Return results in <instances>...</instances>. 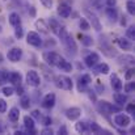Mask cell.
<instances>
[{"mask_svg":"<svg viewBox=\"0 0 135 135\" xmlns=\"http://www.w3.org/2000/svg\"><path fill=\"white\" fill-rule=\"evenodd\" d=\"M114 123L118 127H127L131 123V119H130V117L127 114L119 113V114H115L114 115Z\"/></svg>","mask_w":135,"mask_h":135,"instance_id":"obj_4","label":"cell"},{"mask_svg":"<svg viewBox=\"0 0 135 135\" xmlns=\"http://www.w3.org/2000/svg\"><path fill=\"white\" fill-rule=\"evenodd\" d=\"M16 93H17V94H20V96H21V94H24V89L21 88V85H18V88H17V90H16Z\"/></svg>","mask_w":135,"mask_h":135,"instance_id":"obj_45","label":"cell"},{"mask_svg":"<svg viewBox=\"0 0 135 135\" xmlns=\"http://www.w3.org/2000/svg\"><path fill=\"white\" fill-rule=\"evenodd\" d=\"M5 112H7V102L3 98H0V113H5Z\"/></svg>","mask_w":135,"mask_h":135,"instance_id":"obj_39","label":"cell"},{"mask_svg":"<svg viewBox=\"0 0 135 135\" xmlns=\"http://www.w3.org/2000/svg\"><path fill=\"white\" fill-rule=\"evenodd\" d=\"M41 134L42 135H52L54 134V131H52V129H50L49 126H45V129L41 130Z\"/></svg>","mask_w":135,"mask_h":135,"instance_id":"obj_37","label":"cell"},{"mask_svg":"<svg viewBox=\"0 0 135 135\" xmlns=\"http://www.w3.org/2000/svg\"><path fill=\"white\" fill-rule=\"evenodd\" d=\"M88 130H89L92 134H102V133H105V134H110L109 131L102 130V127H101L100 125H97L96 122H90L89 126H88Z\"/></svg>","mask_w":135,"mask_h":135,"instance_id":"obj_20","label":"cell"},{"mask_svg":"<svg viewBox=\"0 0 135 135\" xmlns=\"http://www.w3.org/2000/svg\"><path fill=\"white\" fill-rule=\"evenodd\" d=\"M117 45L122 50H131L133 49V42L129 38H118L117 40Z\"/></svg>","mask_w":135,"mask_h":135,"instance_id":"obj_17","label":"cell"},{"mask_svg":"<svg viewBox=\"0 0 135 135\" xmlns=\"http://www.w3.org/2000/svg\"><path fill=\"white\" fill-rule=\"evenodd\" d=\"M20 105H21L22 109H29V108H30V98H29V96H26V94H21Z\"/></svg>","mask_w":135,"mask_h":135,"instance_id":"obj_28","label":"cell"},{"mask_svg":"<svg viewBox=\"0 0 135 135\" xmlns=\"http://www.w3.org/2000/svg\"><path fill=\"white\" fill-rule=\"evenodd\" d=\"M79 26H80L81 30H89L90 29V24H89V21H88L87 18H80V21H79Z\"/></svg>","mask_w":135,"mask_h":135,"instance_id":"obj_30","label":"cell"},{"mask_svg":"<svg viewBox=\"0 0 135 135\" xmlns=\"http://www.w3.org/2000/svg\"><path fill=\"white\" fill-rule=\"evenodd\" d=\"M13 93H15V89H13L12 87H4V88H3V94L7 96V97H11Z\"/></svg>","mask_w":135,"mask_h":135,"instance_id":"obj_36","label":"cell"},{"mask_svg":"<svg viewBox=\"0 0 135 135\" xmlns=\"http://www.w3.org/2000/svg\"><path fill=\"white\" fill-rule=\"evenodd\" d=\"M26 84H28L29 87H33V88L40 87V84H41V78H40V75H38L37 71H33V70L28 71V74H26Z\"/></svg>","mask_w":135,"mask_h":135,"instance_id":"obj_3","label":"cell"},{"mask_svg":"<svg viewBox=\"0 0 135 135\" xmlns=\"http://www.w3.org/2000/svg\"><path fill=\"white\" fill-rule=\"evenodd\" d=\"M58 133H59V134H62V135H67L68 134V131H67V127H66V126H60V127H59V130H58Z\"/></svg>","mask_w":135,"mask_h":135,"instance_id":"obj_44","label":"cell"},{"mask_svg":"<svg viewBox=\"0 0 135 135\" xmlns=\"http://www.w3.org/2000/svg\"><path fill=\"white\" fill-rule=\"evenodd\" d=\"M85 15H87V17L89 18L90 24H92V28H94L97 32H100V30H101V22H100V20L96 17V15L92 13L90 11H85Z\"/></svg>","mask_w":135,"mask_h":135,"instance_id":"obj_13","label":"cell"},{"mask_svg":"<svg viewBox=\"0 0 135 135\" xmlns=\"http://www.w3.org/2000/svg\"><path fill=\"white\" fill-rule=\"evenodd\" d=\"M36 28H37L40 32L45 33V34L49 33V26H47V24H46L42 18H40V20H37V21H36Z\"/></svg>","mask_w":135,"mask_h":135,"instance_id":"obj_25","label":"cell"},{"mask_svg":"<svg viewBox=\"0 0 135 135\" xmlns=\"http://www.w3.org/2000/svg\"><path fill=\"white\" fill-rule=\"evenodd\" d=\"M114 4H115V0H108V5L109 7H113Z\"/></svg>","mask_w":135,"mask_h":135,"instance_id":"obj_46","label":"cell"},{"mask_svg":"<svg viewBox=\"0 0 135 135\" xmlns=\"http://www.w3.org/2000/svg\"><path fill=\"white\" fill-rule=\"evenodd\" d=\"M13 85H21V81H22V76L20 72H11L9 74V79H8Z\"/></svg>","mask_w":135,"mask_h":135,"instance_id":"obj_19","label":"cell"},{"mask_svg":"<svg viewBox=\"0 0 135 135\" xmlns=\"http://www.w3.org/2000/svg\"><path fill=\"white\" fill-rule=\"evenodd\" d=\"M71 12H72V8L68 5V4H59L58 7V15L62 17V18H68L71 16Z\"/></svg>","mask_w":135,"mask_h":135,"instance_id":"obj_10","label":"cell"},{"mask_svg":"<svg viewBox=\"0 0 135 135\" xmlns=\"http://www.w3.org/2000/svg\"><path fill=\"white\" fill-rule=\"evenodd\" d=\"M96 106H97V110H98L101 114H113V113H118V110H119L117 106L112 105L110 102H108V101H105V100L98 101Z\"/></svg>","mask_w":135,"mask_h":135,"instance_id":"obj_1","label":"cell"},{"mask_svg":"<svg viewBox=\"0 0 135 135\" xmlns=\"http://www.w3.org/2000/svg\"><path fill=\"white\" fill-rule=\"evenodd\" d=\"M44 59L46 60V63H47V64H50V66H55V67H56V64L59 63V60L62 59V56H60L58 52L47 51V52L44 54Z\"/></svg>","mask_w":135,"mask_h":135,"instance_id":"obj_5","label":"cell"},{"mask_svg":"<svg viewBox=\"0 0 135 135\" xmlns=\"http://www.w3.org/2000/svg\"><path fill=\"white\" fill-rule=\"evenodd\" d=\"M126 112H127V113H130V114H134L135 106H134V104H133V102H131V104H129V105L126 106Z\"/></svg>","mask_w":135,"mask_h":135,"instance_id":"obj_41","label":"cell"},{"mask_svg":"<svg viewBox=\"0 0 135 135\" xmlns=\"http://www.w3.org/2000/svg\"><path fill=\"white\" fill-rule=\"evenodd\" d=\"M110 84H112V87H113V89L114 90H122V81H121V79L118 78V75L117 74H113L112 76H110Z\"/></svg>","mask_w":135,"mask_h":135,"instance_id":"obj_15","label":"cell"},{"mask_svg":"<svg viewBox=\"0 0 135 135\" xmlns=\"http://www.w3.org/2000/svg\"><path fill=\"white\" fill-rule=\"evenodd\" d=\"M9 24H11L12 26L21 25V17H20V15L16 13V12H12V13L9 15Z\"/></svg>","mask_w":135,"mask_h":135,"instance_id":"obj_24","label":"cell"},{"mask_svg":"<svg viewBox=\"0 0 135 135\" xmlns=\"http://www.w3.org/2000/svg\"><path fill=\"white\" fill-rule=\"evenodd\" d=\"M49 29H51V32L52 33H55L56 36L60 33V30H62V26H60V24L56 21V20H54V18H50V22H49Z\"/></svg>","mask_w":135,"mask_h":135,"instance_id":"obj_22","label":"cell"},{"mask_svg":"<svg viewBox=\"0 0 135 135\" xmlns=\"http://www.w3.org/2000/svg\"><path fill=\"white\" fill-rule=\"evenodd\" d=\"M55 100H56V97H55L54 93H47L45 97H44V100H42V106H44L45 109H51V108H54Z\"/></svg>","mask_w":135,"mask_h":135,"instance_id":"obj_11","label":"cell"},{"mask_svg":"<svg viewBox=\"0 0 135 135\" xmlns=\"http://www.w3.org/2000/svg\"><path fill=\"white\" fill-rule=\"evenodd\" d=\"M9 79V72L4 71V70H0V85L5 84Z\"/></svg>","mask_w":135,"mask_h":135,"instance_id":"obj_31","label":"cell"},{"mask_svg":"<svg viewBox=\"0 0 135 135\" xmlns=\"http://www.w3.org/2000/svg\"><path fill=\"white\" fill-rule=\"evenodd\" d=\"M41 3L44 4V7H46V8H51L52 7V0H41Z\"/></svg>","mask_w":135,"mask_h":135,"instance_id":"obj_42","label":"cell"},{"mask_svg":"<svg viewBox=\"0 0 135 135\" xmlns=\"http://www.w3.org/2000/svg\"><path fill=\"white\" fill-rule=\"evenodd\" d=\"M90 81H92V78H90V75L88 74H84L80 79H79V84H78V88L80 92H85L87 89V85H89Z\"/></svg>","mask_w":135,"mask_h":135,"instance_id":"obj_12","label":"cell"},{"mask_svg":"<svg viewBox=\"0 0 135 135\" xmlns=\"http://www.w3.org/2000/svg\"><path fill=\"white\" fill-rule=\"evenodd\" d=\"M55 85L60 89L64 90H72L74 88V83L71 80V78L66 76V75H60V76H56L55 78Z\"/></svg>","mask_w":135,"mask_h":135,"instance_id":"obj_2","label":"cell"},{"mask_svg":"<svg viewBox=\"0 0 135 135\" xmlns=\"http://www.w3.org/2000/svg\"><path fill=\"white\" fill-rule=\"evenodd\" d=\"M24 126H25V129L29 131V134L30 133H36V130H34V127H36V122H34V119H33V117H29V115H25L24 117Z\"/></svg>","mask_w":135,"mask_h":135,"instance_id":"obj_14","label":"cell"},{"mask_svg":"<svg viewBox=\"0 0 135 135\" xmlns=\"http://www.w3.org/2000/svg\"><path fill=\"white\" fill-rule=\"evenodd\" d=\"M81 115V109L80 108H76V106H72V108H68L66 110V117L70 119V121H76L79 119Z\"/></svg>","mask_w":135,"mask_h":135,"instance_id":"obj_9","label":"cell"},{"mask_svg":"<svg viewBox=\"0 0 135 135\" xmlns=\"http://www.w3.org/2000/svg\"><path fill=\"white\" fill-rule=\"evenodd\" d=\"M80 41H81V45L85 46V47H89L93 45V40L89 36H80Z\"/></svg>","mask_w":135,"mask_h":135,"instance_id":"obj_29","label":"cell"},{"mask_svg":"<svg viewBox=\"0 0 135 135\" xmlns=\"http://www.w3.org/2000/svg\"><path fill=\"white\" fill-rule=\"evenodd\" d=\"M41 118H42V125H44V126H50L51 122H52L49 115H47V117H41Z\"/></svg>","mask_w":135,"mask_h":135,"instance_id":"obj_40","label":"cell"},{"mask_svg":"<svg viewBox=\"0 0 135 135\" xmlns=\"http://www.w3.org/2000/svg\"><path fill=\"white\" fill-rule=\"evenodd\" d=\"M22 36H24V29H22V26H21V25L15 26V37L20 40V38H22Z\"/></svg>","mask_w":135,"mask_h":135,"instance_id":"obj_33","label":"cell"},{"mask_svg":"<svg viewBox=\"0 0 135 135\" xmlns=\"http://www.w3.org/2000/svg\"><path fill=\"white\" fill-rule=\"evenodd\" d=\"M56 67H58L60 71H64V72H71V71H72V64H71L68 60H66L63 56H62V59L59 60V63L56 64Z\"/></svg>","mask_w":135,"mask_h":135,"instance_id":"obj_16","label":"cell"},{"mask_svg":"<svg viewBox=\"0 0 135 135\" xmlns=\"http://www.w3.org/2000/svg\"><path fill=\"white\" fill-rule=\"evenodd\" d=\"M32 117L36 118V119H40V118H41V112H40V110H33V112H32Z\"/></svg>","mask_w":135,"mask_h":135,"instance_id":"obj_43","label":"cell"},{"mask_svg":"<svg viewBox=\"0 0 135 135\" xmlns=\"http://www.w3.org/2000/svg\"><path fill=\"white\" fill-rule=\"evenodd\" d=\"M75 130H76L78 133H80V134L88 131V125H87V122H84V121H79V122L75 125Z\"/></svg>","mask_w":135,"mask_h":135,"instance_id":"obj_27","label":"cell"},{"mask_svg":"<svg viewBox=\"0 0 135 135\" xmlns=\"http://www.w3.org/2000/svg\"><path fill=\"white\" fill-rule=\"evenodd\" d=\"M133 76H134V68H130V70H127V72H126V75H125L126 80H127V81H130V80L133 79Z\"/></svg>","mask_w":135,"mask_h":135,"instance_id":"obj_38","label":"cell"},{"mask_svg":"<svg viewBox=\"0 0 135 135\" xmlns=\"http://www.w3.org/2000/svg\"><path fill=\"white\" fill-rule=\"evenodd\" d=\"M8 118L12 122H17L18 118H20V110H18V108H16V106L11 108L9 112H8Z\"/></svg>","mask_w":135,"mask_h":135,"instance_id":"obj_21","label":"cell"},{"mask_svg":"<svg viewBox=\"0 0 135 135\" xmlns=\"http://www.w3.org/2000/svg\"><path fill=\"white\" fill-rule=\"evenodd\" d=\"M113 98H114V101L117 102V105H119V106H122V105H125V104L127 102V96L123 94L121 90L115 92V93L113 94Z\"/></svg>","mask_w":135,"mask_h":135,"instance_id":"obj_18","label":"cell"},{"mask_svg":"<svg viewBox=\"0 0 135 135\" xmlns=\"http://www.w3.org/2000/svg\"><path fill=\"white\" fill-rule=\"evenodd\" d=\"M126 36H127L129 40H135V28H134V25L129 26V29H127V32H126Z\"/></svg>","mask_w":135,"mask_h":135,"instance_id":"obj_34","label":"cell"},{"mask_svg":"<svg viewBox=\"0 0 135 135\" xmlns=\"http://www.w3.org/2000/svg\"><path fill=\"white\" fill-rule=\"evenodd\" d=\"M26 42H28V45L34 46V47H40L42 45V40L37 32H29L26 36Z\"/></svg>","mask_w":135,"mask_h":135,"instance_id":"obj_6","label":"cell"},{"mask_svg":"<svg viewBox=\"0 0 135 135\" xmlns=\"http://www.w3.org/2000/svg\"><path fill=\"white\" fill-rule=\"evenodd\" d=\"M8 60H11L12 63H16V62H20L21 58H22V49L20 47H13L8 51V55H7Z\"/></svg>","mask_w":135,"mask_h":135,"instance_id":"obj_7","label":"cell"},{"mask_svg":"<svg viewBox=\"0 0 135 135\" xmlns=\"http://www.w3.org/2000/svg\"><path fill=\"white\" fill-rule=\"evenodd\" d=\"M126 9H127L129 15L134 16V13H135V3L133 1V0H129V1L126 3Z\"/></svg>","mask_w":135,"mask_h":135,"instance_id":"obj_32","label":"cell"},{"mask_svg":"<svg viewBox=\"0 0 135 135\" xmlns=\"http://www.w3.org/2000/svg\"><path fill=\"white\" fill-rule=\"evenodd\" d=\"M122 88L125 89V92H126V93H131V92H134V88H135V87H134V83L130 80V81H129V83H127L125 87H122Z\"/></svg>","mask_w":135,"mask_h":135,"instance_id":"obj_35","label":"cell"},{"mask_svg":"<svg viewBox=\"0 0 135 135\" xmlns=\"http://www.w3.org/2000/svg\"><path fill=\"white\" fill-rule=\"evenodd\" d=\"M96 71H97L98 74L108 75L109 71H110V68H109V66H108L106 63H100V64H96Z\"/></svg>","mask_w":135,"mask_h":135,"instance_id":"obj_26","label":"cell"},{"mask_svg":"<svg viewBox=\"0 0 135 135\" xmlns=\"http://www.w3.org/2000/svg\"><path fill=\"white\" fill-rule=\"evenodd\" d=\"M105 12H106V16L110 18V21L115 22V21L118 20V13H117L115 8H113V7H108V8L105 9Z\"/></svg>","mask_w":135,"mask_h":135,"instance_id":"obj_23","label":"cell"},{"mask_svg":"<svg viewBox=\"0 0 135 135\" xmlns=\"http://www.w3.org/2000/svg\"><path fill=\"white\" fill-rule=\"evenodd\" d=\"M98 60H100V55H98L97 52H94V51L89 52V54L84 58V63H85V66L89 67V68L94 67V66L98 63Z\"/></svg>","mask_w":135,"mask_h":135,"instance_id":"obj_8","label":"cell"}]
</instances>
